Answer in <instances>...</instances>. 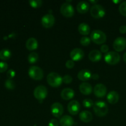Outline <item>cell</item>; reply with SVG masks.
Listing matches in <instances>:
<instances>
[{
  "mask_svg": "<svg viewBox=\"0 0 126 126\" xmlns=\"http://www.w3.org/2000/svg\"><path fill=\"white\" fill-rule=\"evenodd\" d=\"M93 109L94 113L99 117L105 116L108 112V107L107 103L103 101H98L94 104Z\"/></svg>",
  "mask_w": 126,
  "mask_h": 126,
  "instance_id": "obj_1",
  "label": "cell"
},
{
  "mask_svg": "<svg viewBox=\"0 0 126 126\" xmlns=\"http://www.w3.org/2000/svg\"><path fill=\"white\" fill-rule=\"evenodd\" d=\"M91 39L97 44H102L107 40V36L105 33L99 30H95L92 31L91 34Z\"/></svg>",
  "mask_w": 126,
  "mask_h": 126,
  "instance_id": "obj_2",
  "label": "cell"
},
{
  "mask_svg": "<svg viewBox=\"0 0 126 126\" xmlns=\"http://www.w3.org/2000/svg\"><path fill=\"white\" fill-rule=\"evenodd\" d=\"M47 81L51 87H57L62 84L63 79L60 75L57 73L51 72L47 76Z\"/></svg>",
  "mask_w": 126,
  "mask_h": 126,
  "instance_id": "obj_3",
  "label": "cell"
},
{
  "mask_svg": "<svg viewBox=\"0 0 126 126\" xmlns=\"http://www.w3.org/2000/svg\"><path fill=\"white\" fill-rule=\"evenodd\" d=\"M28 75L34 80H41L44 76V72L40 67L37 66H32L29 68Z\"/></svg>",
  "mask_w": 126,
  "mask_h": 126,
  "instance_id": "obj_4",
  "label": "cell"
},
{
  "mask_svg": "<svg viewBox=\"0 0 126 126\" xmlns=\"http://www.w3.org/2000/svg\"><path fill=\"white\" fill-rule=\"evenodd\" d=\"M105 61L107 63L111 65H114L119 62L121 59L120 55L116 52H108L105 55Z\"/></svg>",
  "mask_w": 126,
  "mask_h": 126,
  "instance_id": "obj_5",
  "label": "cell"
},
{
  "mask_svg": "<svg viewBox=\"0 0 126 126\" xmlns=\"http://www.w3.org/2000/svg\"><path fill=\"white\" fill-rule=\"evenodd\" d=\"M90 13L94 18H100L105 15V10L102 5L96 4L92 6L90 10Z\"/></svg>",
  "mask_w": 126,
  "mask_h": 126,
  "instance_id": "obj_6",
  "label": "cell"
},
{
  "mask_svg": "<svg viewBox=\"0 0 126 126\" xmlns=\"http://www.w3.org/2000/svg\"><path fill=\"white\" fill-rule=\"evenodd\" d=\"M34 97L38 100H43L47 95V89L44 86H39L36 87L33 92Z\"/></svg>",
  "mask_w": 126,
  "mask_h": 126,
  "instance_id": "obj_7",
  "label": "cell"
},
{
  "mask_svg": "<svg viewBox=\"0 0 126 126\" xmlns=\"http://www.w3.org/2000/svg\"><path fill=\"white\" fill-rule=\"evenodd\" d=\"M60 12L62 14L66 17H71L74 16L75 10L71 4L68 2H65L62 4L60 7Z\"/></svg>",
  "mask_w": 126,
  "mask_h": 126,
  "instance_id": "obj_8",
  "label": "cell"
},
{
  "mask_svg": "<svg viewBox=\"0 0 126 126\" xmlns=\"http://www.w3.org/2000/svg\"><path fill=\"white\" fill-rule=\"evenodd\" d=\"M113 46L116 51H123L126 47V39L124 37H118L113 42Z\"/></svg>",
  "mask_w": 126,
  "mask_h": 126,
  "instance_id": "obj_9",
  "label": "cell"
},
{
  "mask_svg": "<svg viewBox=\"0 0 126 126\" xmlns=\"http://www.w3.org/2000/svg\"><path fill=\"white\" fill-rule=\"evenodd\" d=\"M55 23V17L50 14H46L42 17L41 24L46 28H51Z\"/></svg>",
  "mask_w": 126,
  "mask_h": 126,
  "instance_id": "obj_10",
  "label": "cell"
},
{
  "mask_svg": "<svg viewBox=\"0 0 126 126\" xmlns=\"http://www.w3.org/2000/svg\"><path fill=\"white\" fill-rule=\"evenodd\" d=\"M52 114L55 118H60L63 113V107L60 103L55 102L50 107Z\"/></svg>",
  "mask_w": 126,
  "mask_h": 126,
  "instance_id": "obj_11",
  "label": "cell"
},
{
  "mask_svg": "<svg viewBox=\"0 0 126 126\" xmlns=\"http://www.w3.org/2000/svg\"><path fill=\"white\" fill-rule=\"evenodd\" d=\"M80 104L78 101L72 100L68 105V111L72 115H76L79 112Z\"/></svg>",
  "mask_w": 126,
  "mask_h": 126,
  "instance_id": "obj_12",
  "label": "cell"
},
{
  "mask_svg": "<svg viewBox=\"0 0 126 126\" xmlns=\"http://www.w3.org/2000/svg\"><path fill=\"white\" fill-rule=\"evenodd\" d=\"M107 87L103 84H98L94 88V93L95 95L97 97H104L107 94Z\"/></svg>",
  "mask_w": 126,
  "mask_h": 126,
  "instance_id": "obj_13",
  "label": "cell"
},
{
  "mask_svg": "<svg viewBox=\"0 0 126 126\" xmlns=\"http://www.w3.org/2000/svg\"><path fill=\"white\" fill-rule=\"evenodd\" d=\"M70 57L73 61H79L84 57V53L80 48H75L70 52Z\"/></svg>",
  "mask_w": 126,
  "mask_h": 126,
  "instance_id": "obj_14",
  "label": "cell"
},
{
  "mask_svg": "<svg viewBox=\"0 0 126 126\" xmlns=\"http://www.w3.org/2000/svg\"><path fill=\"white\" fill-rule=\"evenodd\" d=\"M60 95L65 100H69L75 97V91L71 88H65L62 91Z\"/></svg>",
  "mask_w": 126,
  "mask_h": 126,
  "instance_id": "obj_15",
  "label": "cell"
},
{
  "mask_svg": "<svg viewBox=\"0 0 126 126\" xmlns=\"http://www.w3.org/2000/svg\"><path fill=\"white\" fill-rule=\"evenodd\" d=\"M78 78L81 81H88L92 78V73L89 70H87V69H83V70H81V71L78 72Z\"/></svg>",
  "mask_w": 126,
  "mask_h": 126,
  "instance_id": "obj_16",
  "label": "cell"
},
{
  "mask_svg": "<svg viewBox=\"0 0 126 126\" xmlns=\"http://www.w3.org/2000/svg\"><path fill=\"white\" fill-rule=\"evenodd\" d=\"M79 91L85 95H90L92 92V87L88 82H82L79 85Z\"/></svg>",
  "mask_w": 126,
  "mask_h": 126,
  "instance_id": "obj_17",
  "label": "cell"
},
{
  "mask_svg": "<svg viewBox=\"0 0 126 126\" xmlns=\"http://www.w3.org/2000/svg\"><path fill=\"white\" fill-rule=\"evenodd\" d=\"M79 119H81V121L84 122L85 123H90L93 119V116L91 112L89 111H82L81 113H79Z\"/></svg>",
  "mask_w": 126,
  "mask_h": 126,
  "instance_id": "obj_18",
  "label": "cell"
},
{
  "mask_svg": "<svg viewBox=\"0 0 126 126\" xmlns=\"http://www.w3.org/2000/svg\"><path fill=\"white\" fill-rule=\"evenodd\" d=\"M102 53L98 50H93L89 54V59L93 62H97L102 59Z\"/></svg>",
  "mask_w": 126,
  "mask_h": 126,
  "instance_id": "obj_19",
  "label": "cell"
},
{
  "mask_svg": "<svg viewBox=\"0 0 126 126\" xmlns=\"http://www.w3.org/2000/svg\"><path fill=\"white\" fill-rule=\"evenodd\" d=\"M107 100L111 104H116L119 101V94L116 91H111L107 95Z\"/></svg>",
  "mask_w": 126,
  "mask_h": 126,
  "instance_id": "obj_20",
  "label": "cell"
},
{
  "mask_svg": "<svg viewBox=\"0 0 126 126\" xmlns=\"http://www.w3.org/2000/svg\"><path fill=\"white\" fill-rule=\"evenodd\" d=\"M76 9L79 13L86 14V12H88L89 9V4L86 1H80L77 4Z\"/></svg>",
  "mask_w": 126,
  "mask_h": 126,
  "instance_id": "obj_21",
  "label": "cell"
},
{
  "mask_svg": "<svg viewBox=\"0 0 126 126\" xmlns=\"http://www.w3.org/2000/svg\"><path fill=\"white\" fill-rule=\"evenodd\" d=\"M59 123L61 126H73L74 120L70 116L65 115L60 118Z\"/></svg>",
  "mask_w": 126,
  "mask_h": 126,
  "instance_id": "obj_22",
  "label": "cell"
},
{
  "mask_svg": "<svg viewBox=\"0 0 126 126\" xmlns=\"http://www.w3.org/2000/svg\"><path fill=\"white\" fill-rule=\"evenodd\" d=\"M38 41L34 38H30L26 42V47L28 50H34L38 48Z\"/></svg>",
  "mask_w": 126,
  "mask_h": 126,
  "instance_id": "obj_23",
  "label": "cell"
},
{
  "mask_svg": "<svg viewBox=\"0 0 126 126\" xmlns=\"http://www.w3.org/2000/svg\"><path fill=\"white\" fill-rule=\"evenodd\" d=\"M78 32L80 34L84 36L88 35L90 33V31H91L89 25L86 23H80L78 27Z\"/></svg>",
  "mask_w": 126,
  "mask_h": 126,
  "instance_id": "obj_24",
  "label": "cell"
},
{
  "mask_svg": "<svg viewBox=\"0 0 126 126\" xmlns=\"http://www.w3.org/2000/svg\"><path fill=\"white\" fill-rule=\"evenodd\" d=\"M11 56V52L8 49H3L0 50V59L1 60H8L10 59Z\"/></svg>",
  "mask_w": 126,
  "mask_h": 126,
  "instance_id": "obj_25",
  "label": "cell"
},
{
  "mask_svg": "<svg viewBox=\"0 0 126 126\" xmlns=\"http://www.w3.org/2000/svg\"><path fill=\"white\" fill-rule=\"evenodd\" d=\"M39 59V55L36 52H32L28 57V61L30 63L33 64L36 62Z\"/></svg>",
  "mask_w": 126,
  "mask_h": 126,
  "instance_id": "obj_26",
  "label": "cell"
},
{
  "mask_svg": "<svg viewBox=\"0 0 126 126\" xmlns=\"http://www.w3.org/2000/svg\"><path fill=\"white\" fill-rule=\"evenodd\" d=\"M43 1L41 0H30L29 1V4L32 7L34 8H38L41 6Z\"/></svg>",
  "mask_w": 126,
  "mask_h": 126,
  "instance_id": "obj_27",
  "label": "cell"
},
{
  "mask_svg": "<svg viewBox=\"0 0 126 126\" xmlns=\"http://www.w3.org/2000/svg\"><path fill=\"white\" fill-rule=\"evenodd\" d=\"M119 11L122 16L126 17V1L121 3L119 7Z\"/></svg>",
  "mask_w": 126,
  "mask_h": 126,
  "instance_id": "obj_28",
  "label": "cell"
},
{
  "mask_svg": "<svg viewBox=\"0 0 126 126\" xmlns=\"http://www.w3.org/2000/svg\"><path fill=\"white\" fill-rule=\"evenodd\" d=\"M94 104V103L93 101L91 99H89V98H86V99H84L82 101V105H83V106L85 108H91L92 107H93Z\"/></svg>",
  "mask_w": 126,
  "mask_h": 126,
  "instance_id": "obj_29",
  "label": "cell"
},
{
  "mask_svg": "<svg viewBox=\"0 0 126 126\" xmlns=\"http://www.w3.org/2000/svg\"><path fill=\"white\" fill-rule=\"evenodd\" d=\"M5 87H6L8 89H14L15 88V83L12 79H7V80H6L5 81Z\"/></svg>",
  "mask_w": 126,
  "mask_h": 126,
  "instance_id": "obj_30",
  "label": "cell"
},
{
  "mask_svg": "<svg viewBox=\"0 0 126 126\" xmlns=\"http://www.w3.org/2000/svg\"><path fill=\"white\" fill-rule=\"evenodd\" d=\"M91 38H89L87 36H83L80 39V43L81 45L84 46H87L91 43Z\"/></svg>",
  "mask_w": 126,
  "mask_h": 126,
  "instance_id": "obj_31",
  "label": "cell"
},
{
  "mask_svg": "<svg viewBox=\"0 0 126 126\" xmlns=\"http://www.w3.org/2000/svg\"><path fill=\"white\" fill-rule=\"evenodd\" d=\"M63 82H64L66 84H69L71 83V82L73 81V78L70 75H65L62 78Z\"/></svg>",
  "mask_w": 126,
  "mask_h": 126,
  "instance_id": "obj_32",
  "label": "cell"
},
{
  "mask_svg": "<svg viewBox=\"0 0 126 126\" xmlns=\"http://www.w3.org/2000/svg\"><path fill=\"white\" fill-rule=\"evenodd\" d=\"M8 67L7 63L4 62H0V73L4 72L6 71Z\"/></svg>",
  "mask_w": 126,
  "mask_h": 126,
  "instance_id": "obj_33",
  "label": "cell"
},
{
  "mask_svg": "<svg viewBox=\"0 0 126 126\" xmlns=\"http://www.w3.org/2000/svg\"><path fill=\"white\" fill-rule=\"evenodd\" d=\"M15 75H16V72H15L14 70H13L12 69H10V70H9L8 71H7V77L8 78V79H12L14 77Z\"/></svg>",
  "mask_w": 126,
  "mask_h": 126,
  "instance_id": "obj_34",
  "label": "cell"
},
{
  "mask_svg": "<svg viewBox=\"0 0 126 126\" xmlns=\"http://www.w3.org/2000/svg\"><path fill=\"white\" fill-rule=\"evenodd\" d=\"M65 65H66V67L67 68L71 69L74 67V66H75V62H74L73 60H68L66 61Z\"/></svg>",
  "mask_w": 126,
  "mask_h": 126,
  "instance_id": "obj_35",
  "label": "cell"
},
{
  "mask_svg": "<svg viewBox=\"0 0 126 126\" xmlns=\"http://www.w3.org/2000/svg\"><path fill=\"white\" fill-rule=\"evenodd\" d=\"M48 126H59V122L55 119H52L49 121Z\"/></svg>",
  "mask_w": 126,
  "mask_h": 126,
  "instance_id": "obj_36",
  "label": "cell"
},
{
  "mask_svg": "<svg viewBox=\"0 0 126 126\" xmlns=\"http://www.w3.org/2000/svg\"><path fill=\"white\" fill-rule=\"evenodd\" d=\"M109 50V47L107 44H102L100 47V50L103 53H107Z\"/></svg>",
  "mask_w": 126,
  "mask_h": 126,
  "instance_id": "obj_37",
  "label": "cell"
},
{
  "mask_svg": "<svg viewBox=\"0 0 126 126\" xmlns=\"http://www.w3.org/2000/svg\"><path fill=\"white\" fill-rule=\"evenodd\" d=\"M119 32L122 34L126 33V25H122L119 28Z\"/></svg>",
  "mask_w": 126,
  "mask_h": 126,
  "instance_id": "obj_38",
  "label": "cell"
},
{
  "mask_svg": "<svg viewBox=\"0 0 126 126\" xmlns=\"http://www.w3.org/2000/svg\"><path fill=\"white\" fill-rule=\"evenodd\" d=\"M98 78H99V76H98V74H93V75H92V78L94 79L95 80L98 79Z\"/></svg>",
  "mask_w": 126,
  "mask_h": 126,
  "instance_id": "obj_39",
  "label": "cell"
},
{
  "mask_svg": "<svg viewBox=\"0 0 126 126\" xmlns=\"http://www.w3.org/2000/svg\"><path fill=\"white\" fill-rule=\"evenodd\" d=\"M123 59H124V61L126 63V52L123 55Z\"/></svg>",
  "mask_w": 126,
  "mask_h": 126,
  "instance_id": "obj_40",
  "label": "cell"
},
{
  "mask_svg": "<svg viewBox=\"0 0 126 126\" xmlns=\"http://www.w3.org/2000/svg\"><path fill=\"white\" fill-rule=\"evenodd\" d=\"M90 2H92V3L94 4V5L96 4V3L97 2V1H90Z\"/></svg>",
  "mask_w": 126,
  "mask_h": 126,
  "instance_id": "obj_41",
  "label": "cell"
},
{
  "mask_svg": "<svg viewBox=\"0 0 126 126\" xmlns=\"http://www.w3.org/2000/svg\"><path fill=\"white\" fill-rule=\"evenodd\" d=\"M113 2H116V3H118V2H120V1H113Z\"/></svg>",
  "mask_w": 126,
  "mask_h": 126,
  "instance_id": "obj_42",
  "label": "cell"
}]
</instances>
